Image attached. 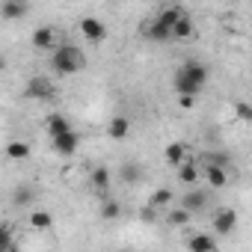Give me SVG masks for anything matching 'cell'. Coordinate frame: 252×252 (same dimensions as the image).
<instances>
[{"label": "cell", "instance_id": "cell-1", "mask_svg": "<svg viewBox=\"0 0 252 252\" xmlns=\"http://www.w3.org/2000/svg\"><path fill=\"white\" fill-rule=\"evenodd\" d=\"M208 83V65L199 60H184L172 77V86L178 92V98H196Z\"/></svg>", "mask_w": 252, "mask_h": 252}, {"label": "cell", "instance_id": "cell-2", "mask_svg": "<svg viewBox=\"0 0 252 252\" xmlns=\"http://www.w3.org/2000/svg\"><path fill=\"white\" fill-rule=\"evenodd\" d=\"M83 65H86V57H83V51H80L77 45H71V42L57 45L54 54H51V68H54L60 77H71V74H77Z\"/></svg>", "mask_w": 252, "mask_h": 252}, {"label": "cell", "instance_id": "cell-3", "mask_svg": "<svg viewBox=\"0 0 252 252\" xmlns=\"http://www.w3.org/2000/svg\"><path fill=\"white\" fill-rule=\"evenodd\" d=\"M184 12H187L184 6H163V9L146 24V36H149L152 42H169V39H172V27H175V21H178Z\"/></svg>", "mask_w": 252, "mask_h": 252}, {"label": "cell", "instance_id": "cell-4", "mask_svg": "<svg viewBox=\"0 0 252 252\" xmlns=\"http://www.w3.org/2000/svg\"><path fill=\"white\" fill-rule=\"evenodd\" d=\"M24 98H30V101H51V98H57V86H54L51 77L36 74V77H30L27 86H24Z\"/></svg>", "mask_w": 252, "mask_h": 252}, {"label": "cell", "instance_id": "cell-5", "mask_svg": "<svg viewBox=\"0 0 252 252\" xmlns=\"http://www.w3.org/2000/svg\"><path fill=\"white\" fill-rule=\"evenodd\" d=\"M234 228H237V211H231V208L214 211V234L217 237H228V234H234Z\"/></svg>", "mask_w": 252, "mask_h": 252}, {"label": "cell", "instance_id": "cell-6", "mask_svg": "<svg viewBox=\"0 0 252 252\" xmlns=\"http://www.w3.org/2000/svg\"><path fill=\"white\" fill-rule=\"evenodd\" d=\"M80 33H83V39H86V42L98 45V42H104V39H107V24H104L101 18L86 15V18H80Z\"/></svg>", "mask_w": 252, "mask_h": 252}, {"label": "cell", "instance_id": "cell-7", "mask_svg": "<svg viewBox=\"0 0 252 252\" xmlns=\"http://www.w3.org/2000/svg\"><path fill=\"white\" fill-rule=\"evenodd\" d=\"M54 152L60 155V158H71L77 149H80V134L71 128V131H65V134H60V137H54Z\"/></svg>", "mask_w": 252, "mask_h": 252}, {"label": "cell", "instance_id": "cell-8", "mask_svg": "<svg viewBox=\"0 0 252 252\" xmlns=\"http://www.w3.org/2000/svg\"><path fill=\"white\" fill-rule=\"evenodd\" d=\"M205 208H208V190H187L181 196V211H187L190 217L205 211Z\"/></svg>", "mask_w": 252, "mask_h": 252}, {"label": "cell", "instance_id": "cell-9", "mask_svg": "<svg viewBox=\"0 0 252 252\" xmlns=\"http://www.w3.org/2000/svg\"><path fill=\"white\" fill-rule=\"evenodd\" d=\"M199 169H225L228 172V166H231V158L225 155V152H205L202 158H199V163H196Z\"/></svg>", "mask_w": 252, "mask_h": 252}, {"label": "cell", "instance_id": "cell-10", "mask_svg": "<svg viewBox=\"0 0 252 252\" xmlns=\"http://www.w3.org/2000/svg\"><path fill=\"white\" fill-rule=\"evenodd\" d=\"M27 12H30V6L21 3V0H3L0 3V18L3 21H21Z\"/></svg>", "mask_w": 252, "mask_h": 252}, {"label": "cell", "instance_id": "cell-11", "mask_svg": "<svg viewBox=\"0 0 252 252\" xmlns=\"http://www.w3.org/2000/svg\"><path fill=\"white\" fill-rule=\"evenodd\" d=\"M187 249L190 252H217V237L205 234V231H196L187 237Z\"/></svg>", "mask_w": 252, "mask_h": 252}, {"label": "cell", "instance_id": "cell-12", "mask_svg": "<svg viewBox=\"0 0 252 252\" xmlns=\"http://www.w3.org/2000/svg\"><path fill=\"white\" fill-rule=\"evenodd\" d=\"M89 187H92L95 193L107 196V190H110V169H107V166H92V172H89Z\"/></svg>", "mask_w": 252, "mask_h": 252}, {"label": "cell", "instance_id": "cell-13", "mask_svg": "<svg viewBox=\"0 0 252 252\" xmlns=\"http://www.w3.org/2000/svg\"><path fill=\"white\" fill-rule=\"evenodd\" d=\"M33 48H39V51H54V48H57V33H54V27H39V30L33 33Z\"/></svg>", "mask_w": 252, "mask_h": 252}, {"label": "cell", "instance_id": "cell-14", "mask_svg": "<svg viewBox=\"0 0 252 252\" xmlns=\"http://www.w3.org/2000/svg\"><path fill=\"white\" fill-rule=\"evenodd\" d=\"M163 158H166L169 166H181V163L187 160V143H181V140L169 143V146L163 149Z\"/></svg>", "mask_w": 252, "mask_h": 252}, {"label": "cell", "instance_id": "cell-15", "mask_svg": "<svg viewBox=\"0 0 252 252\" xmlns=\"http://www.w3.org/2000/svg\"><path fill=\"white\" fill-rule=\"evenodd\" d=\"M107 134H110V140H125L131 134V122L125 116H113L110 125H107Z\"/></svg>", "mask_w": 252, "mask_h": 252}, {"label": "cell", "instance_id": "cell-16", "mask_svg": "<svg viewBox=\"0 0 252 252\" xmlns=\"http://www.w3.org/2000/svg\"><path fill=\"white\" fill-rule=\"evenodd\" d=\"M65 131H71V122L63 113H51L48 116V134H51V140L60 137V134H65Z\"/></svg>", "mask_w": 252, "mask_h": 252}, {"label": "cell", "instance_id": "cell-17", "mask_svg": "<svg viewBox=\"0 0 252 252\" xmlns=\"http://www.w3.org/2000/svg\"><path fill=\"white\" fill-rule=\"evenodd\" d=\"M122 181L125 184H140L143 181V166L137 160H125L122 163Z\"/></svg>", "mask_w": 252, "mask_h": 252}, {"label": "cell", "instance_id": "cell-18", "mask_svg": "<svg viewBox=\"0 0 252 252\" xmlns=\"http://www.w3.org/2000/svg\"><path fill=\"white\" fill-rule=\"evenodd\" d=\"M193 36V18L184 12L178 21H175V27H172V39H190Z\"/></svg>", "mask_w": 252, "mask_h": 252}, {"label": "cell", "instance_id": "cell-19", "mask_svg": "<svg viewBox=\"0 0 252 252\" xmlns=\"http://www.w3.org/2000/svg\"><path fill=\"white\" fill-rule=\"evenodd\" d=\"M178 181H181V184H196V181H199V166H196L193 160H184V163L178 166Z\"/></svg>", "mask_w": 252, "mask_h": 252}, {"label": "cell", "instance_id": "cell-20", "mask_svg": "<svg viewBox=\"0 0 252 252\" xmlns=\"http://www.w3.org/2000/svg\"><path fill=\"white\" fill-rule=\"evenodd\" d=\"M30 225H33L36 231H48V228L54 225V214H51V211H33V214H30Z\"/></svg>", "mask_w": 252, "mask_h": 252}, {"label": "cell", "instance_id": "cell-21", "mask_svg": "<svg viewBox=\"0 0 252 252\" xmlns=\"http://www.w3.org/2000/svg\"><path fill=\"white\" fill-rule=\"evenodd\" d=\"M199 172H205V178H208V184L214 187V190H220V187H225L228 184V172L225 169H199Z\"/></svg>", "mask_w": 252, "mask_h": 252}, {"label": "cell", "instance_id": "cell-22", "mask_svg": "<svg viewBox=\"0 0 252 252\" xmlns=\"http://www.w3.org/2000/svg\"><path fill=\"white\" fill-rule=\"evenodd\" d=\"M172 199H175V193H172L169 187H160V190H155V193H152V199H149V208H155V211H158V208H166Z\"/></svg>", "mask_w": 252, "mask_h": 252}, {"label": "cell", "instance_id": "cell-23", "mask_svg": "<svg viewBox=\"0 0 252 252\" xmlns=\"http://www.w3.org/2000/svg\"><path fill=\"white\" fill-rule=\"evenodd\" d=\"M12 237H15L12 234V225L9 222H0V249H3V252H18Z\"/></svg>", "mask_w": 252, "mask_h": 252}, {"label": "cell", "instance_id": "cell-24", "mask_svg": "<svg viewBox=\"0 0 252 252\" xmlns=\"http://www.w3.org/2000/svg\"><path fill=\"white\" fill-rule=\"evenodd\" d=\"M6 158H12V160H27V158H30V146L21 143V140H15V143L6 146Z\"/></svg>", "mask_w": 252, "mask_h": 252}, {"label": "cell", "instance_id": "cell-25", "mask_svg": "<svg viewBox=\"0 0 252 252\" xmlns=\"http://www.w3.org/2000/svg\"><path fill=\"white\" fill-rule=\"evenodd\" d=\"M30 202H33V187H27V184H24V187H15L12 205H15V208H27Z\"/></svg>", "mask_w": 252, "mask_h": 252}, {"label": "cell", "instance_id": "cell-26", "mask_svg": "<svg viewBox=\"0 0 252 252\" xmlns=\"http://www.w3.org/2000/svg\"><path fill=\"white\" fill-rule=\"evenodd\" d=\"M101 217H104V220H119V217H122V205H119L116 199H104V205H101Z\"/></svg>", "mask_w": 252, "mask_h": 252}, {"label": "cell", "instance_id": "cell-27", "mask_svg": "<svg viewBox=\"0 0 252 252\" xmlns=\"http://www.w3.org/2000/svg\"><path fill=\"white\" fill-rule=\"evenodd\" d=\"M166 222H169V225H175V228H178V225H187V222H190V214H187V211H181V208H175V211H169V214H166Z\"/></svg>", "mask_w": 252, "mask_h": 252}, {"label": "cell", "instance_id": "cell-28", "mask_svg": "<svg viewBox=\"0 0 252 252\" xmlns=\"http://www.w3.org/2000/svg\"><path fill=\"white\" fill-rule=\"evenodd\" d=\"M234 110H237V119H240V122H252V107H249V104H243V101H240Z\"/></svg>", "mask_w": 252, "mask_h": 252}, {"label": "cell", "instance_id": "cell-29", "mask_svg": "<svg viewBox=\"0 0 252 252\" xmlns=\"http://www.w3.org/2000/svg\"><path fill=\"white\" fill-rule=\"evenodd\" d=\"M178 101H181V107H193L196 104V98H178Z\"/></svg>", "mask_w": 252, "mask_h": 252}, {"label": "cell", "instance_id": "cell-30", "mask_svg": "<svg viewBox=\"0 0 252 252\" xmlns=\"http://www.w3.org/2000/svg\"><path fill=\"white\" fill-rule=\"evenodd\" d=\"M3 65H6V60H3V57H0V71H3Z\"/></svg>", "mask_w": 252, "mask_h": 252}]
</instances>
